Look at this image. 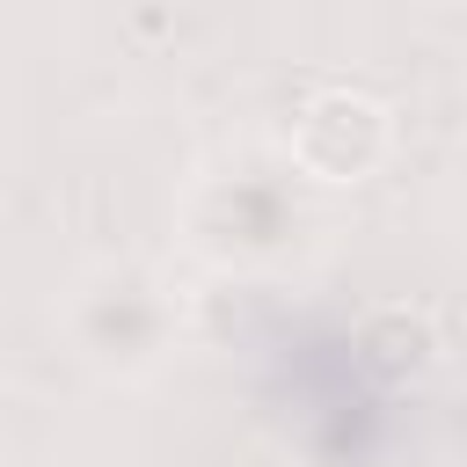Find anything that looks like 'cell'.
<instances>
[{"label":"cell","mask_w":467,"mask_h":467,"mask_svg":"<svg viewBox=\"0 0 467 467\" xmlns=\"http://www.w3.org/2000/svg\"><path fill=\"white\" fill-rule=\"evenodd\" d=\"M175 234L212 270H277L314 234V190L285 153H219L175 197Z\"/></svg>","instance_id":"6da1fadb"},{"label":"cell","mask_w":467,"mask_h":467,"mask_svg":"<svg viewBox=\"0 0 467 467\" xmlns=\"http://www.w3.org/2000/svg\"><path fill=\"white\" fill-rule=\"evenodd\" d=\"M58 328H66V343H73V358L88 372H102V379H153L175 358L182 299H175V285L153 263L109 255V263H88L66 285Z\"/></svg>","instance_id":"7a4b0ae2"},{"label":"cell","mask_w":467,"mask_h":467,"mask_svg":"<svg viewBox=\"0 0 467 467\" xmlns=\"http://www.w3.org/2000/svg\"><path fill=\"white\" fill-rule=\"evenodd\" d=\"M285 168L306 182V190H350L365 175L387 168L394 153V117L387 102H372L365 88H314L292 124H285Z\"/></svg>","instance_id":"3957f363"}]
</instances>
